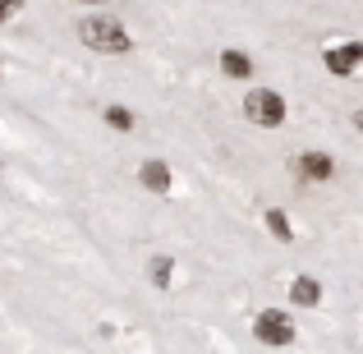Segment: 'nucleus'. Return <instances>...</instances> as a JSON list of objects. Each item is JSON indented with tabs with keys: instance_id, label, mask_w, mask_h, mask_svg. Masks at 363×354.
<instances>
[{
	"instance_id": "nucleus-1",
	"label": "nucleus",
	"mask_w": 363,
	"mask_h": 354,
	"mask_svg": "<svg viewBox=\"0 0 363 354\" xmlns=\"http://www.w3.org/2000/svg\"><path fill=\"white\" fill-rule=\"evenodd\" d=\"M83 42L92 51H111V55L129 51V33H124V23H116V18H83Z\"/></svg>"
},
{
	"instance_id": "nucleus-2",
	"label": "nucleus",
	"mask_w": 363,
	"mask_h": 354,
	"mask_svg": "<svg viewBox=\"0 0 363 354\" xmlns=\"http://www.w3.org/2000/svg\"><path fill=\"white\" fill-rule=\"evenodd\" d=\"M244 116L253 124H262V129H276V124L285 120V97H276L272 88H257L244 97Z\"/></svg>"
},
{
	"instance_id": "nucleus-3",
	"label": "nucleus",
	"mask_w": 363,
	"mask_h": 354,
	"mask_svg": "<svg viewBox=\"0 0 363 354\" xmlns=\"http://www.w3.org/2000/svg\"><path fill=\"white\" fill-rule=\"evenodd\" d=\"M253 331H257L262 345H290V341H294V322L285 318L281 309H262L257 322H253Z\"/></svg>"
},
{
	"instance_id": "nucleus-4",
	"label": "nucleus",
	"mask_w": 363,
	"mask_h": 354,
	"mask_svg": "<svg viewBox=\"0 0 363 354\" xmlns=\"http://www.w3.org/2000/svg\"><path fill=\"white\" fill-rule=\"evenodd\" d=\"M322 60H327V70L336 74V79H345V74H354L359 65H363V42H345V46H331V51L322 55Z\"/></svg>"
},
{
	"instance_id": "nucleus-5",
	"label": "nucleus",
	"mask_w": 363,
	"mask_h": 354,
	"mask_svg": "<svg viewBox=\"0 0 363 354\" xmlns=\"http://www.w3.org/2000/svg\"><path fill=\"white\" fill-rule=\"evenodd\" d=\"M138 179L152 189V194H166V189H170V166H166V161H143Z\"/></svg>"
},
{
	"instance_id": "nucleus-6",
	"label": "nucleus",
	"mask_w": 363,
	"mask_h": 354,
	"mask_svg": "<svg viewBox=\"0 0 363 354\" xmlns=\"http://www.w3.org/2000/svg\"><path fill=\"white\" fill-rule=\"evenodd\" d=\"M299 170H303V179H331V170H336V166H331L327 152H303Z\"/></svg>"
},
{
	"instance_id": "nucleus-7",
	"label": "nucleus",
	"mask_w": 363,
	"mask_h": 354,
	"mask_svg": "<svg viewBox=\"0 0 363 354\" xmlns=\"http://www.w3.org/2000/svg\"><path fill=\"white\" fill-rule=\"evenodd\" d=\"M290 299H294V304H299V309H313V304H318V299H322V285H318V281H313V276H299V281H294V285H290Z\"/></svg>"
},
{
	"instance_id": "nucleus-8",
	"label": "nucleus",
	"mask_w": 363,
	"mask_h": 354,
	"mask_svg": "<svg viewBox=\"0 0 363 354\" xmlns=\"http://www.w3.org/2000/svg\"><path fill=\"white\" fill-rule=\"evenodd\" d=\"M221 70L230 74V79H248V74H253V60H248L244 51H221Z\"/></svg>"
},
{
	"instance_id": "nucleus-9",
	"label": "nucleus",
	"mask_w": 363,
	"mask_h": 354,
	"mask_svg": "<svg viewBox=\"0 0 363 354\" xmlns=\"http://www.w3.org/2000/svg\"><path fill=\"white\" fill-rule=\"evenodd\" d=\"M267 231H272L276 239H285V244H290V235H294V226L285 221V212H267Z\"/></svg>"
},
{
	"instance_id": "nucleus-10",
	"label": "nucleus",
	"mask_w": 363,
	"mask_h": 354,
	"mask_svg": "<svg viewBox=\"0 0 363 354\" xmlns=\"http://www.w3.org/2000/svg\"><path fill=\"white\" fill-rule=\"evenodd\" d=\"M101 116H106V124H116V129H133V116L124 106H106Z\"/></svg>"
},
{
	"instance_id": "nucleus-11",
	"label": "nucleus",
	"mask_w": 363,
	"mask_h": 354,
	"mask_svg": "<svg viewBox=\"0 0 363 354\" xmlns=\"http://www.w3.org/2000/svg\"><path fill=\"white\" fill-rule=\"evenodd\" d=\"M152 285H161V290L170 285V258H157V262H152Z\"/></svg>"
},
{
	"instance_id": "nucleus-12",
	"label": "nucleus",
	"mask_w": 363,
	"mask_h": 354,
	"mask_svg": "<svg viewBox=\"0 0 363 354\" xmlns=\"http://www.w3.org/2000/svg\"><path fill=\"white\" fill-rule=\"evenodd\" d=\"M9 14H14V5H5V0H0V23H5Z\"/></svg>"
},
{
	"instance_id": "nucleus-13",
	"label": "nucleus",
	"mask_w": 363,
	"mask_h": 354,
	"mask_svg": "<svg viewBox=\"0 0 363 354\" xmlns=\"http://www.w3.org/2000/svg\"><path fill=\"white\" fill-rule=\"evenodd\" d=\"M354 129H359V133H363V111H354Z\"/></svg>"
}]
</instances>
